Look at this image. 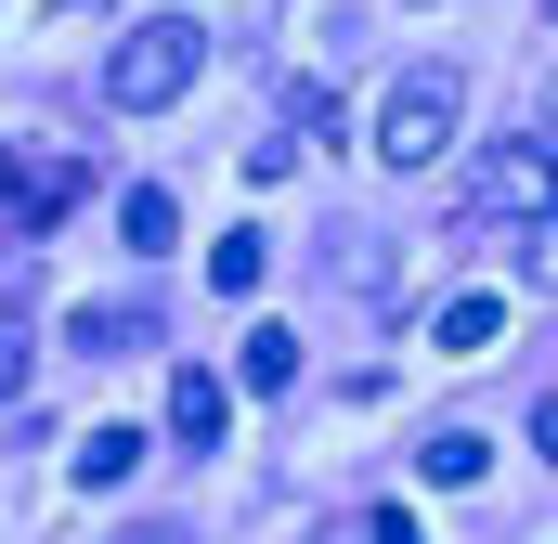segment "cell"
I'll return each instance as SVG.
<instances>
[{"instance_id": "1", "label": "cell", "mask_w": 558, "mask_h": 544, "mask_svg": "<svg viewBox=\"0 0 558 544\" xmlns=\"http://www.w3.org/2000/svg\"><path fill=\"white\" fill-rule=\"evenodd\" d=\"M195 65H208V26H195V13H143L131 39L105 52V104H118V118H156V104L195 91Z\"/></svg>"}, {"instance_id": "18", "label": "cell", "mask_w": 558, "mask_h": 544, "mask_svg": "<svg viewBox=\"0 0 558 544\" xmlns=\"http://www.w3.org/2000/svg\"><path fill=\"white\" fill-rule=\"evenodd\" d=\"M78 13H92V0H78Z\"/></svg>"}, {"instance_id": "12", "label": "cell", "mask_w": 558, "mask_h": 544, "mask_svg": "<svg viewBox=\"0 0 558 544\" xmlns=\"http://www.w3.org/2000/svg\"><path fill=\"white\" fill-rule=\"evenodd\" d=\"M338 285H351V298H390L403 272H390V247H364V234H338Z\"/></svg>"}, {"instance_id": "6", "label": "cell", "mask_w": 558, "mask_h": 544, "mask_svg": "<svg viewBox=\"0 0 558 544\" xmlns=\"http://www.w3.org/2000/svg\"><path fill=\"white\" fill-rule=\"evenodd\" d=\"M428 337H441L454 363H481V350L507 337V298H494V285H468V298H441V324H428Z\"/></svg>"}, {"instance_id": "11", "label": "cell", "mask_w": 558, "mask_h": 544, "mask_svg": "<svg viewBox=\"0 0 558 544\" xmlns=\"http://www.w3.org/2000/svg\"><path fill=\"white\" fill-rule=\"evenodd\" d=\"M131 467H143V428H92V441H78V480H92V493L131 480Z\"/></svg>"}, {"instance_id": "8", "label": "cell", "mask_w": 558, "mask_h": 544, "mask_svg": "<svg viewBox=\"0 0 558 544\" xmlns=\"http://www.w3.org/2000/svg\"><path fill=\"white\" fill-rule=\"evenodd\" d=\"M118 234H131L143 260H169V247H182V208H169V182H131V195H118Z\"/></svg>"}, {"instance_id": "15", "label": "cell", "mask_w": 558, "mask_h": 544, "mask_svg": "<svg viewBox=\"0 0 558 544\" xmlns=\"http://www.w3.org/2000/svg\"><path fill=\"white\" fill-rule=\"evenodd\" d=\"M118 544H182V532H169V519H131V532H118Z\"/></svg>"}, {"instance_id": "16", "label": "cell", "mask_w": 558, "mask_h": 544, "mask_svg": "<svg viewBox=\"0 0 558 544\" xmlns=\"http://www.w3.org/2000/svg\"><path fill=\"white\" fill-rule=\"evenodd\" d=\"M13 195H26V156H0V208H13Z\"/></svg>"}, {"instance_id": "7", "label": "cell", "mask_w": 558, "mask_h": 544, "mask_svg": "<svg viewBox=\"0 0 558 544\" xmlns=\"http://www.w3.org/2000/svg\"><path fill=\"white\" fill-rule=\"evenodd\" d=\"M39 376V324H26V272H0V403H26Z\"/></svg>"}, {"instance_id": "4", "label": "cell", "mask_w": 558, "mask_h": 544, "mask_svg": "<svg viewBox=\"0 0 558 544\" xmlns=\"http://www.w3.org/2000/svg\"><path fill=\"white\" fill-rule=\"evenodd\" d=\"M481 195H494V221H507V208H546V143H533V131H520V143H494ZM481 195H468V208H481Z\"/></svg>"}, {"instance_id": "2", "label": "cell", "mask_w": 558, "mask_h": 544, "mask_svg": "<svg viewBox=\"0 0 558 544\" xmlns=\"http://www.w3.org/2000/svg\"><path fill=\"white\" fill-rule=\"evenodd\" d=\"M454 118H468V78H454V65H403V78L377 91V169H428V156L454 143Z\"/></svg>"}, {"instance_id": "10", "label": "cell", "mask_w": 558, "mask_h": 544, "mask_svg": "<svg viewBox=\"0 0 558 544\" xmlns=\"http://www.w3.org/2000/svg\"><path fill=\"white\" fill-rule=\"evenodd\" d=\"M260 272H274L260 234H221V247H208V285H221V298H260Z\"/></svg>"}, {"instance_id": "14", "label": "cell", "mask_w": 558, "mask_h": 544, "mask_svg": "<svg viewBox=\"0 0 558 544\" xmlns=\"http://www.w3.org/2000/svg\"><path fill=\"white\" fill-rule=\"evenodd\" d=\"M364 544H428V532L403 519V506H364Z\"/></svg>"}, {"instance_id": "13", "label": "cell", "mask_w": 558, "mask_h": 544, "mask_svg": "<svg viewBox=\"0 0 558 544\" xmlns=\"http://www.w3.org/2000/svg\"><path fill=\"white\" fill-rule=\"evenodd\" d=\"M65 350H143V311H78Z\"/></svg>"}, {"instance_id": "5", "label": "cell", "mask_w": 558, "mask_h": 544, "mask_svg": "<svg viewBox=\"0 0 558 544\" xmlns=\"http://www.w3.org/2000/svg\"><path fill=\"white\" fill-rule=\"evenodd\" d=\"M234 390H247V403H286V390H299V337H286V324H247V350H234Z\"/></svg>"}, {"instance_id": "9", "label": "cell", "mask_w": 558, "mask_h": 544, "mask_svg": "<svg viewBox=\"0 0 558 544\" xmlns=\"http://www.w3.org/2000/svg\"><path fill=\"white\" fill-rule=\"evenodd\" d=\"M221 376H169V441H182V454H208V441H221Z\"/></svg>"}, {"instance_id": "3", "label": "cell", "mask_w": 558, "mask_h": 544, "mask_svg": "<svg viewBox=\"0 0 558 544\" xmlns=\"http://www.w3.org/2000/svg\"><path fill=\"white\" fill-rule=\"evenodd\" d=\"M416 480H428V493H481V480H494V441H481V428H428V441H416Z\"/></svg>"}, {"instance_id": "17", "label": "cell", "mask_w": 558, "mask_h": 544, "mask_svg": "<svg viewBox=\"0 0 558 544\" xmlns=\"http://www.w3.org/2000/svg\"><path fill=\"white\" fill-rule=\"evenodd\" d=\"M312 544H364V519H325V532H312Z\"/></svg>"}]
</instances>
